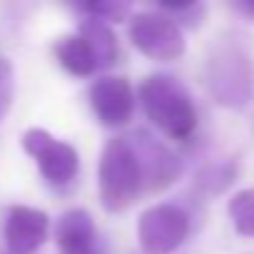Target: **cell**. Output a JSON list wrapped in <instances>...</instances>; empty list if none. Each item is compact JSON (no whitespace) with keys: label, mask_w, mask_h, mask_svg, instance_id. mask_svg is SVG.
<instances>
[{"label":"cell","mask_w":254,"mask_h":254,"mask_svg":"<svg viewBox=\"0 0 254 254\" xmlns=\"http://www.w3.org/2000/svg\"><path fill=\"white\" fill-rule=\"evenodd\" d=\"M132 45L150 60L172 63L185 55L182 28L165 13H140L130 23Z\"/></svg>","instance_id":"obj_4"},{"label":"cell","mask_w":254,"mask_h":254,"mask_svg":"<svg viewBox=\"0 0 254 254\" xmlns=\"http://www.w3.org/2000/svg\"><path fill=\"white\" fill-rule=\"evenodd\" d=\"M234 8H237L239 13H244V15L254 18V0H249V3H234Z\"/></svg>","instance_id":"obj_16"},{"label":"cell","mask_w":254,"mask_h":254,"mask_svg":"<svg viewBox=\"0 0 254 254\" xmlns=\"http://www.w3.org/2000/svg\"><path fill=\"white\" fill-rule=\"evenodd\" d=\"M160 8H162L165 15H170L180 28H182V25L197 28V25L204 20V13H207L202 3H162Z\"/></svg>","instance_id":"obj_14"},{"label":"cell","mask_w":254,"mask_h":254,"mask_svg":"<svg viewBox=\"0 0 254 254\" xmlns=\"http://www.w3.org/2000/svg\"><path fill=\"white\" fill-rule=\"evenodd\" d=\"M80 38L87 43V48H90V53L95 58L97 70L115 63V58H117V40H115L112 30L107 28V23H102L97 18H87L82 23Z\"/></svg>","instance_id":"obj_11"},{"label":"cell","mask_w":254,"mask_h":254,"mask_svg":"<svg viewBox=\"0 0 254 254\" xmlns=\"http://www.w3.org/2000/svg\"><path fill=\"white\" fill-rule=\"evenodd\" d=\"M97 182L100 199L107 212H120L137 199V194L145 187V177L135 147L127 137H117L105 145Z\"/></svg>","instance_id":"obj_2"},{"label":"cell","mask_w":254,"mask_h":254,"mask_svg":"<svg viewBox=\"0 0 254 254\" xmlns=\"http://www.w3.org/2000/svg\"><path fill=\"white\" fill-rule=\"evenodd\" d=\"M147 120L172 140H187L197 130V110L190 92L170 75H152L140 85Z\"/></svg>","instance_id":"obj_1"},{"label":"cell","mask_w":254,"mask_h":254,"mask_svg":"<svg viewBox=\"0 0 254 254\" xmlns=\"http://www.w3.org/2000/svg\"><path fill=\"white\" fill-rule=\"evenodd\" d=\"M229 219L242 237H254V187L242 190L229 199Z\"/></svg>","instance_id":"obj_13"},{"label":"cell","mask_w":254,"mask_h":254,"mask_svg":"<svg viewBox=\"0 0 254 254\" xmlns=\"http://www.w3.org/2000/svg\"><path fill=\"white\" fill-rule=\"evenodd\" d=\"M55 239L63 254H97L95 252V224L85 209H70L58 219Z\"/></svg>","instance_id":"obj_10"},{"label":"cell","mask_w":254,"mask_h":254,"mask_svg":"<svg viewBox=\"0 0 254 254\" xmlns=\"http://www.w3.org/2000/svg\"><path fill=\"white\" fill-rule=\"evenodd\" d=\"M23 147L25 152L38 162L43 177L53 185H67L80 167V157L72 145L55 140L48 130L33 127L23 135Z\"/></svg>","instance_id":"obj_6"},{"label":"cell","mask_w":254,"mask_h":254,"mask_svg":"<svg viewBox=\"0 0 254 254\" xmlns=\"http://www.w3.org/2000/svg\"><path fill=\"white\" fill-rule=\"evenodd\" d=\"M135 147V155L140 160V167H142V177L150 187H165L172 182V177L177 175L180 165L175 160L172 152H167L162 145H157L155 140L150 137H127Z\"/></svg>","instance_id":"obj_9"},{"label":"cell","mask_w":254,"mask_h":254,"mask_svg":"<svg viewBox=\"0 0 254 254\" xmlns=\"http://www.w3.org/2000/svg\"><path fill=\"white\" fill-rule=\"evenodd\" d=\"M190 234V217L177 204H155L137 222V239L145 254H172Z\"/></svg>","instance_id":"obj_5"},{"label":"cell","mask_w":254,"mask_h":254,"mask_svg":"<svg viewBox=\"0 0 254 254\" xmlns=\"http://www.w3.org/2000/svg\"><path fill=\"white\" fill-rule=\"evenodd\" d=\"M90 102L97 120L105 127H120L132 117L135 110V92L125 77H100L90 90Z\"/></svg>","instance_id":"obj_7"},{"label":"cell","mask_w":254,"mask_h":254,"mask_svg":"<svg viewBox=\"0 0 254 254\" xmlns=\"http://www.w3.org/2000/svg\"><path fill=\"white\" fill-rule=\"evenodd\" d=\"M209 87L222 105L244 107L254 90V70L249 55L234 45L217 50L209 60Z\"/></svg>","instance_id":"obj_3"},{"label":"cell","mask_w":254,"mask_h":254,"mask_svg":"<svg viewBox=\"0 0 254 254\" xmlns=\"http://www.w3.org/2000/svg\"><path fill=\"white\" fill-rule=\"evenodd\" d=\"M55 53H58L60 65H63L67 72H72V75L85 77V75H92V72L97 70L95 58H92L87 43H85L80 35H67V38H63V40L58 43Z\"/></svg>","instance_id":"obj_12"},{"label":"cell","mask_w":254,"mask_h":254,"mask_svg":"<svg viewBox=\"0 0 254 254\" xmlns=\"http://www.w3.org/2000/svg\"><path fill=\"white\" fill-rule=\"evenodd\" d=\"M50 219L35 207H13L5 222V242L13 254H33L48 239Z\"/></svg>","instance_id":"obj_8"},{"label":"cell","mask_w":254,"mask_h":254,"mask_svg":"<svg viewBox=\"0 0 254 254\" xmlns=\"http://www.w3.org/2000/svg\"><path fill=\"white\" fill-rule=\"evenodd\" d=\"M13 95H15V75H13V65L8 58L0 55V122L5 120L10 105H13Z\"/></svg>","instance_id":"obj_15"}]
</instances>
